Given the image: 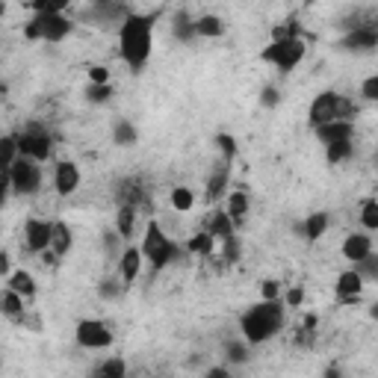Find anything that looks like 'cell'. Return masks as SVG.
Masks as SVG:
<instances>
[{"label":"cell","mask_w":378,"mask_h":378,"mask_svg":"<svg viewBox=\"0 0 378 378\" xmlns=\"http://www.w3.org/2000/svg\"><path fill=\"white\" fill-rule=\"evenodd\" d=\"M284 299H260L240 316V331L251 346L272 340L284 325Z\"/></svg>","instance_id":"7a4b0ae2"},{"label":"cell","mask_w":378,"mask_h":378,"mask_svg":"<svg viewBox=\"0 0 378 378\" xmlns=\"http://www.w3.org/2000/svg\"><path fill=\"white\" fill-rule=\"evenodd\" d=\"M355 24H346V36H343V50H352V53H367L378 48V21H363V15L352 18Z\"/></svg>","instance_id":"52a82bcc"},{"label":"cell","mask_w":378,"mask_h":378,"mask_svg":"<svg viewBox=\"0 0 378 378\" xmlns=\"http://www.w3.org/2000/svg\"><path fill=\"white\" fill-rule=\"evenodd\" d=\"M74 337L83 349H109L113 346V331H109L107 322L101 319H83L77 322Z\"/></svg>","instance_id":"30bf717a"},{"label":"cell","mask_w":378,"mask_h":378,"mask_svg":"<svg viewBox=\"0 0 378 378\" xmlns=\"http://www.w3.org/2000/svg\"><path fill=\"white\" fill-rule=\"evenodd\" d=\"M372 251V240L367 234H349L346 240H343V257L346 260H360V257H367Z\"/></svg>","instance_id":"e0dca14e"},{"label":"cell","mask_w":378,"mask_h":378,"mask_svg":"<svg viewBox=\"0 0 378 378\" xmlns=\"http://www.w3.org/2000/svg\"><path fill=\"white\" fill-rule=\"evenodd\" d=\"M313 133H316V139L322 145H331V142L352 139L355 136V124L352 121H325V124H316Z\"/></svg>","instance_id":"4fadbf2b"},{"label":"cell","mask_w":378,"mask_h":378,"mask_svg":"<svg viewBox=\"0 0 378 378\" xmlns=\"http://www.w3.org/2000/svg\"><path fill=\"white\" fill-rule=\"evenodd\" d=\"M222 248H225V260L234 263V260H240V243H236V234L231 236V240L222 243Z\"/></svg>","instance_id":"7bdbcfd3"},{"label":"cell","mask_w":378,"mask_h":378,"mask_svg":"<svg viewBox=\"0 0 378 378\" xmlns=\"http://www.w3.org/2000/svg\"><path fill=\"white\" fill-rule=\"evenodd\" d=\"M9 263H12V260H9V255L4 251V255H0V275H4V278H9V275H12V272H9Z\"/></svg>","instance_id":"bcb514c9"},{"label":"cell","mask_w":378,"mask_h":378,"mask_svg":"<svg viewBox=\"0 0 378 378\" xmlns=\"http://www.w3.org/2000/svg\"><path fill=\"white\" fill-rule=\"evenodd\" d=\"M119 292H121V290H119L116 281H104V284H101V296H104V299H116Z\"/></svg>","instance_id":"f6af8a7d"},{"label":"cell","mask_w":378,"mask_h":378,"mask_svg":"<svg viewBox=\"0 0 378 378\" xmlns=\"http://www.w3.org/2000/svg\"><path fill=\"white\" fill-rule=\"evenodd\" d=\"M228 213H231V219L236 222V228H240L243 219L248 216V192H245V189H234V192L228 195Z\"/></svg>","instance_id":"603a6c76"},{"label":"cell","mask_w":378,"mask_h":378,"mask_svg":"<svg viewBox=\"0 0 378 378\" xmlns=\"http://www.w3.org/2000/svg\"><path fill=\"white\" fill-rule=\"evenodd\" d=\"M370 316H372V319H378V302H375V304H370Z\"/></svg>","instance_id":"681fc988"},{"label":"cell","mask_w":378,"mask_h":378,"mask_svg":"<svg viewBox=\"0 0 378 378\" xmlns=\"http://www.w3.org/2000/svg\"><path fill=\"white\" fill-rule=\"evenodd\" d=\"M216 145L222 151V157H225V163H234L236 160V139L231 133H219L216 136Z\"/></svg>","instance_id":"d590c367"},{"label":"cell","mask_w":378,"mask_h":378,"mask_svg":"<svg viewBox=\"0 0 378 378\" xmlns=\"http://www.w3.org/2000/svg\"><path fill=\"white\" fill-rule=\"evenodd\" d=\"M53 187H57V192L62 195V198H68V195H74L77 187H80V169L74 163H57V172H53Z\"/></svg>","instance_id":"7c38bea8"},{"label":"cell","mask_w":378,"mask_h":378,"mask_svg":"<svg viewBox=\"0 0 378 378\" xmlns=\"http://www.w3.org/2000/svg\"><path fill=\"white\" fill-rule=\"evenodd\" d=\"M113 139H116V145L130 148V145H136V128H133L128 119H121V121L116 124V130H113Z\"/></svg>","instance_id":"4dcf8cb0"},{"label":"cell","mask_w":378,"mask_h":378,"mask_svg":"<svg viewBox=\"0 0 378 378\" xmlns=\"http://www.w3.org/2000/svg\"><path fill=\"white\" fill-rule=\"evenodd\" d=\"M72 231H68V225L65 222H53V243H50V248L57 251L60 257H65L68 251H72Z\"/></svg>","instance_id":"4316f807"},{"label":"cell","mask_w":378,"mask_h":378,"mask_svg":"<svg viewBox=\"0 0 378 378\" xmlns=\"http://www.w3.org/2000/svg\"><path fill=\"white\" fill-rule=\"evenodd\" d=\"M6 287L15 290V292H21L24 299H33V296H36V278H33L30 272H24V269L12 272V275L6 278Z\"/></svg>","instance_id":"7402d4cb"},{"label":"cell","mask_w":378,"mask_h":378,"mask_svg":"<svg viewBox=\"0 0 378 378\" xmlns=\"http://www.w3.org/2000/svg\"><path fill=\"white\" fill-rule=\"evenodd\" d=\"M0 148H4V157H0V169H9V166L21 157V142H18V136H4Z\"/></svg>","instance_id":"f546056e"},{"label":"cell","mask_w":378,"mask_h":378,"mask_svg":"<svg viewBox=\"0 0 378 378\" xmlns=\"http://www.w3.org/2000/svg\"><path fill=\"white\" fill-rule=\"evenodd\" d=\"M172 33H175L177 41H192L195 36H198V30H195V18L189 15L187 9L175 12V18H172Z\"/></svg>","instance_id":"ffe728a7"},{"label":"cell","mask_w":378,"mask_h":378,"mask_svg":"<svg viewBox=\"0 0 378 378\" xmlns=\"http://www.w3.org/2000/svg\"><path fill=\"white\" fill-rule=\"evenodd\" d=\"M9 177H12V189L15 195H36L41 187V169H39V160L33 157H21L9 166Z\"/></svg>","instance_id":"ba28073f"},{"label":"cell","mask_w":378,"mask_h":378,"mask_svg":"<svg viewBox=\"0 0 378 378\" xmlns=\"http://www.w3.org/2000/svg\"><path fill=\"white\" fill-rule=\"evenodd\" d=\"M360 222L367 231H378V201H367L360 210Z\"/></svg>","instance_id":"8d00e7d4"},{"label":"cell","mask_w":378,"mask_h":378,"mask_svg":"<svg viewBox=\"0 0 378 378\" xmlns=\"http://www.w3.org/2000/svg\"><path fill=\"white\" fill-rule=\"evenodd\" d=\"M113 97V86L109 83H89L86 86V101L89 104H107Z\"/></svg>","instance_id":"d6a6232c"},{"label":"cell","mask_w":378,"mask_h":378,"mask_svg":"<svg viewBox=\"0 0 378 378\" xmlns=\"http://www.w3.org/2000/svg\"><path fill=\"white\" fill-rule=\"evenodd\" d=\"M216 236L210 234V231H201V234H195L192 240L187 243V251L189 255H201V257H213V248H216Z\"/></svg>","instance_id":"cb8c5ba5"},{"label":"cell","mask_w":378,"mask_h":378,"mask_svg":"<svg viewBox=\"0 0 378 378\" xmlns=\"http://www.w3.org/2000/svg\"><path fill=\"white\" fill-rule=\"evenodd\" d=\"M72 0H30V6L36 12H65Z\"/></svg>","instance_id":"74e56055"},{"label":"cell","mask_w":378,"mask_h":378,"mask_svg":"<svg viewBox=\"0 0 378 378\" xmlns=\"http://www.w3.org/2000/svg\"><path fill=\"white\" fill-rule=\"evenodd\" d=\"M355 154V142L352 139H343V142H331V145H325V160L331 163V166H337V163H346L349 157Z\"/></svg>","instance_id":"83f0119b"},{"label":"cell","mask_w":378,"mask_h":378,"mask_svg":"<svg viewBox=\"0 0 378 378\" xmlns=\"http://www.w3.org/2000/svg\"><path fill=\"white\" fill-rule=\"evenodd\" d=\"M142 255H145V260H151V269L154 272H163L166 266H172L177 260V255H180V248L163 234V228L157 225V219H151L148 228H145Z\"/></svg>","instance_id":"5b68a950"},{"label":"cell","mask_w":378,"mask_h":378,"mask_svg":"<svg viewBox=\"0 0 378 378\" xmlns=\"http://www.w3.org/2000/svg\"><path fill=\"white\" fill-rule=\"evenodd\" d=\"M0 311H4V316L12 319V322H24V296L6 287L4 299H0Z\"/></svg>","instance_id":"d6986e66"},{"label":"cell","mask_w":378,"mask_h":378,"mask_svg":"<svg viewBox=\"0 0 378 378\" xmlns=\"http://www.w3.org/2000/svg\"><path fill=\"white\" fill-rule=\"evenodd\" d=\"M97 372L107 375V378H124L128 375V363H124L121 358H109V360H104L101 367H97Z\"/></svg>","instance_id":"e575fe53"},{"label":"cell","mask_w":378,"mask_h":378,"mask_svg":"<svg viewBox=\"0 0 378 378\" xmlns=\"http://www.w3.org/2000/svg\"><path fill=\"white\" fill-rule=\"evenodd\" d=\"M160 12H145V15H136L130 12L124 24L119 27V53L121 60L128 62L130 72H142L151 60V48H154V24H157Z\"/></svg>","instance_id":"6da1fadb"},{"label":"cell","mask_w":378,"mask_h":378,"mask_svg":"<svg viewBox=\"0 0 378 378\" xmlns=\"http://www.w3.org/2000/svg\"><path fill=\"white\" fill-rule=\"evenodd\" d=\"M278 101H281V95H278V89H275V86H266V89L260 92V107L272 109V107H278Z\"/></svg>","instance_id":"ab89813d"},{"label":"cell","mask_w":378,"mask_h":378,"mask_svg":"<svg viewBox=\"0 0 378 378\" xmlns=\"http://www.w3.org/2000/svg\"><path fill=\"white\" fill-rule=\"evenodd\" d=\"M225 360L228 363H236V367H243V363L251 360V352H248V340H228L225 343Z\"/></svg>","instance_id":"f1b7e54d"},{"label":"cell","mask_w":378,"mask_h":378,"mask_svg":"<svg viewBox=\"0 0 378 378\" xmlns=\"http://www.w3.org/2000/svg\"><path fill=\"white\" fill-rule=\"evenodd\" d=\"M328 225H331V219H328V213H311L304 219V225H302V234H304V240H311V243H316L319 236H325V231H328Z\"/></svg>","instance_id":"44dd1931"},{"label":"cell","mask_w":378,"mask_h":378,"mask_svg":"<svg viewBox=\"0 0 378 378\" xmlns=\"http://www.w3.org/2000/svg\"><path fill=\"white\" fill-rule=\"evenodd\" d=\"M355 116H358L355 101H349L346 95H337V92H322L311 104L307 121H311V128H316V124H325V121H352Z\"/></svg>","instance_id":"3957f363"},{"label":"cell","mask_w":378,"mask_h":378,"mask_svg":"<svg viewBox=\"0 0 378 378\" xmlns=\"http://www.w3.org/2000/svg\"><path fill=\"white\" fill-rule=\"evenodd\" d=\"M72 30H74V24L68 21L62 12H36V18L24 24V39L57 45V41H65L72 36Z\"/></svg>","instance_id":"277c9868"},{"label":"cell","mask_w":378,"mask_h":378,"mask_svg":"<svg viewBox=\"0 0 378 378\" xmlns=\"http://www.w3.org/2000/svg\"><path fill=\"white\" fill-rule=\"evenodd\" d=\"M316 322H319V319H316V316L311 313V316H304V325H302V328H307V331H313V328H316Z\"/></svg>","instance_id":"c3c4849f"},{"label":"cell","mask_w":378,"mask_h":378,"mask_svg":"<svg viewBox=\"0 0 378 378\" xmlns=\"http://www.w3.org/2000/svg\"><path fill=\"white\" fill-rule=\"evenodd\" d=\"M18 142H21V154L24 157H33L39 163H45L50 157V151H53V139L45 128H39V124H30L21 136H18Z\"/></svg>","instance_id":"9c48e42d"},{"label":"cell","mask_w":378,"mask_h":378,"mask_svg":"<svg viewBox=\"0 0 378 378\" xmlns=\"http://www.w3.org/2000/svg\"><path fill=\"white\" fill-rule=\"evenodd\" d=\"M195 30H198V36H204V39H219L222 33H225V21H222L219 15H201V18H195Z\"/></svg>","instance_id":"484cf974"},{"label":"cell","mask_w":378,"mask_h":378,"mask_svg":"<svg viewBox=\"0 0 378 378\" xmlns=\"http://www.w3.org/2000/svg\"><path fill=\"white\" fill-rule=\"evenodd\" d=\"M260 299H281V284L272 281V278L269 281H263L260 284Z\"/></svg>","instance_id":"60d3db41"},{"label":"cell","mask_w":378,"mask_h":378,"mask_svg":"<svg viewBox=\"0 0 378 378\" xmlns=\"http://www.w3.org/2000/svg\"><path fill=\"white\" fill-rule=\"evenodd\" d=\"M24 243H27V248H30L33 255L48 251L50 243H53V222H48V219H27V225H24Z\"/></svg>","instance_id":"8fae6325"},{"label":"cell","mask_w":378,"mask_h":378,"mask_svg":"<svg viewBox=\"0 0 378 378\" xmlns=\"http://www.w3.org/2000/svg\"><path fill=\"white\" fill-rule=\"evenodd\" d=\"M142 248H124V255L119 257V269H121V281L124 284H133L136 281V275H139V269H142Z\"/></svg>","instance_id":"9a60e30c"},{"label":"cell","mask_w":378,"mask_h":378,"mask_svg":"<svg viewBox=\"0 0 378 378\" xmlns=\"http://www.w3.org/2000/svg\"><path fill=\"white\" fill-rule=\"evenodd\" d=\"M360 292H363V275L358 269L340 272V278H337V299L343 304H352V302L360 299Z\"/></svg>","instance_id":"5bb4252c"},{"label":"cell","mask_w":378,"mask_h":378,"mask_svg":"<svg viewBox=\"0 0 378 378\" xmlns=\"http://www.w3.org/2000/svg\"><path fill=\"white\" fill-rule=\"evenodd\" d=\"M207 375H210V378H228L231 370H228V367H213V370H207Z\"/></svg>","instance_id":"7dc6e473"},{"label":"cell","mask_w":378,"mask_h":378,"mask_svg":"<svg viewBox=\"0 0 378 378\" xmlns=\"http://www.w3.org/2000/svg\"><path fill=\"white\" fill-rule=\"evenodd\" d=\"M302 302H304V290L302 287H290L284 292V304L287 307H302Z\"/></svg>","instance_id":"b9f144b4"},{"label":"cell","mask_w":378,"mask_h":378,"mask_svg":"<svg viewBox=\"0 0 378 378\" xmlns=\"http://www.w3.org/2000/svg\"><path fill=\"white\" fill-rule=\"evenodd\" d=\"M207 231L213 234L219 243H225V240H231V236L236 234V222L231 219L228 210H216V213L210 216V225H207Z\"/></svg>","instance_id":"2e32d148"},{"label":"cell","mask_w":378,"mask_h":378,"mask_svg":"<svg viewBox=\"0 0 378 378\" xmlns=\"http://www.w3.org/2000/svg\"><path fill=\"white\" fill-rule=\"evenodd\" d=\"M192 204H195V195H192L189 187H175L172 189V207L177 210V213H189Z\"/></svg>","instance_id":"1f68e13d"},{"label":"cell","mask_w":378,"mask_h":378,"mask_svg":"<svg viewBox=\"0 0 378 378\" xmlns=\"http://www.w3.org/2000/svg\"><path fill=\"white\" fill-rule=\"evenodd\" d=\"M89 83H109V68L107 65H92L89 68Z\"/></svg>","instance_id":"ee69618b"},{"label":"cell","mask_w":378,"mask_h":378,"mask_svg":"<svg viewBox=\"0 0 378 378\" xmlns=\"http://www.w3.org/2000/svg\"><path fill=\"white\" fill-rule=\"evenodd\" d=\"M228 177H231V169H228V163H222L219 169L210 175V180H207V189H204V198L213 204V201H219L222 195H225V189H228Z\"/></svg>","instance_id":"ac0fdd59"},{"label":"cell","mask_w":378,"mask_h":378,"mask_svg":"<svg viewBox=\"0 0 378 378\" xmlns=\"http://www.w3.org/2000/svg\"><path fill=\"white\" fill-rule=\"evenodd\" d=\"M133 228H136V207H133V204H119V213H116V231L124 236V240H130Z\"/></svg>","instance_id":"d4e9b609"},{"label":"cell","mask_w":378,"mask_h":378,"mask_svg":"<svg viewBox=\"0 0 378 378\" xmlns=\"http://www.w3.org/2000/svg\"><path fill=\"white\" fill-rule=\"evenodd\" d=\"M355 269L363 275V281H378V255H370L367 257H360V260H355Z\"/></svg>","instance_id":"836d02e7"},{"label":"cell","mask_w":378,"mask_h":378,"mask_svg":"<svg viewBox=\"0 0 378 378\" xmlns=\"http://www.w3.org/2000/svg\"><path fill=\"white\" fill-rule=\"evenodd\" d=\"M360 95H363V101H378V74L360 83Z\"/></svg>","instance_id":"f35d334b"},{"label":"cell","mask_w":378,"mask_h":378,"mask_svg":"<svg viewBox=\"0 0 378 378\" xmlns=\"http://www.w3.org/2000/svg\"><path fill=\"white\" fill-rule=\"evenodd\" d=\"M104 4H109V0H89V6H104Z\"/></svg>","instance_id":"f907efd6"},{"label":"cell","mask_w":378,"mask_h":378,"mask_svg":"<svg viewBox=\"0 0 378 378\" xmlns=\"http://www.w3.org/2000/svg\"><path fill=\"white\" fill-rule=\"evenodd\" d=\"M304 50L307 48H304L302 36H296V39H278V41H272V45L260 53V60L275 65L281 74H287V72H292V68L304 60Z\"/></svg>","instance_id":"8992f818"}]
</instances>
